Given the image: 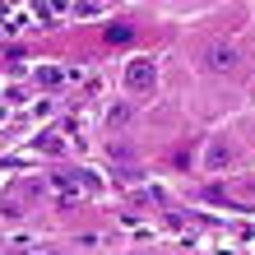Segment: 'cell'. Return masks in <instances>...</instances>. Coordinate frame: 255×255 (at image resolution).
Here are the masks:
<instances>
[{"mask_svg": "<svg viewBox=\"0 0 255 255\" xmlns=\"http://www.w3.org/2000/svg\"><path fill=\"white\" fill-rule=\"evenodd\" d=\"M200 65L209 74H237V65H242V51L232 47V42H209L204 56H200Z\"/></svg>", "mask_w": 255, "mask_h": 255, "instance_id": "6da1fadb", "label": "cell"}, {"mask_svg": "<svg viewBox=\"0 0 255 255\" xmlns=\"http://www.w3.org/2000/svg\"><path fill=\"white\" fill-rule=\"evenodd\" d=\"M126 84L134 88V93L153 88V84H158V65H153V61H130V65H126Z\"/></svg>", "mask_w": 255, "mask_h": 255, "instance_id": "7a4b0ae2", "label": "cell"}, {"mask_svg": "<svg viewBox=\"0 0 255 255\" xmlns=\"http://www.w3.org/2000/svg\"><path fill=\"white\" fill-rule=\"evenodd\" d=\"M228 162H232V144H209V172H218V167H228Z\"/></svg>", "mask_w": 255, "mask_h": 255, "instance_id": "3957f363", "label": "cell"}, {"mask_svg": "<svg viewBox=\"0 0 255 255\" xmlns=\"http://www.w3.org/2000/svg\"><path fill=\"white\" fill-rule=\"evenodd\" d=\"M126 121H130V107H112V112H107V126H112V130L126 126Z\"/></svg>", "mask_w": 255, "mask_h": 255, "instance_id": "277c9868", "label": "cell"}, {"mask_svg": "<svg viewBox=\"0 0 255 255\" xmlns=\"http://www.w3.org/2000/svg\"><path fill=\"white\" fill-rule=\"evenodd\" d=\"M9 255H56V251H47V246H14Z\"/></svg>", "mask_w": 255, "mask_h": 255, "instance_id": "5b68a950", "label": "cell"}, {"mask_svg": "<svg viewBox=\"0 0 255 255\" xmlns=\"http://www.w3.org/2000/svg\"><path fill=\"white\" fill-rule=\"evenodd\" d=\"M107 37H112V42H126V37H130V23H116V28H107Z\"/></svg>", "mask_w": 255, "mask_h": 255, "instance_id": "8992f818", "label": "cell"}, {"mask_svg": "<svg viewBox=\"0 0 255 255\" xmlns=\"http://www.w3.org/2000/svg\"><path fill=\"white\" fill-rule=\"evenodd\" d=\"M130 255H144V251H130Z\"/></svg>", "mask_w": 255, "mask_h": 255, "instance_id": "52a82bcc", "label": "cell"}]
</instances>
